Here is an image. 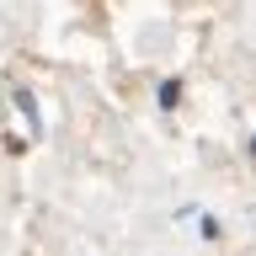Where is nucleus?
<instances>
[{"label": "nucleus", "mask_w": 256, "mask_h": 256, "mask_svg": "<svg viewBox=\"0 0 256 256\" xmlns=\"http://www.w3.org/2000/svg\"><path fill=\"white\" fill-rule=\"evenodd\" d=\"M182 102V80H160V107H176Z\"/></svg>", "instance_id": "obj_1"}, {"label": "nucleus", "mask_w": 256, "mask_h": 256, "mask_svg": "<svg viewBox=\"0 0 256 256\" xmlns=\"http://www.w3.org/2000/svg\"><path fill=\"white\" fill-rule=\"evenodd\" d=\"M251 155H256V139H251Z\"/></svg>", "instance_id": "obj_2"}]
</instances>
